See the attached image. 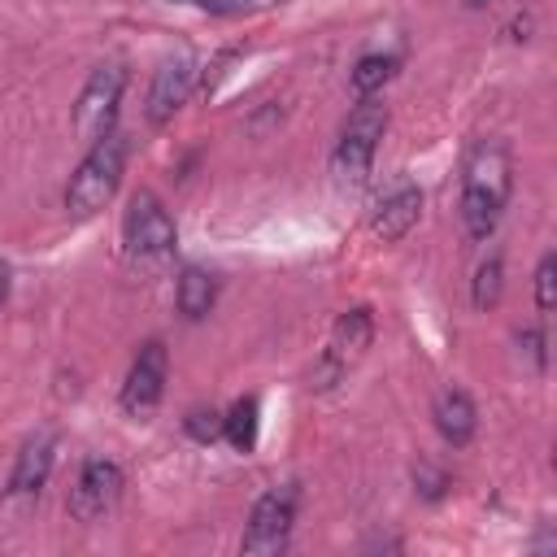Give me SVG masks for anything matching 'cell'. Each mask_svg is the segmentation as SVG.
<instances>
[{"mask_svg":"<svg viewBox=\"0 0 557 557\" xmlns=\"http://www.w3.org/2000/svg\"><path fill=\"white\" fill-rule=\"evenodd\" d=\"M296 483H283V487H270L265 496H257L252 513H248V527H244V540L239 548L248 557H274L287 548L292 540V522H296Z\"/></svg>","mask_w":557,"mask_h":557,"instance_id":"5","label":"cell"},{"mask_svg":"<svg viewBox=\"0 0 557 557\" xmlns=\"http://www.w3.org/2000/svg\"><path fill=\"white\" fill-rule=\"evenodd\" d=\"M122 239H126V252L135 261H161V257L174 252L178 231H174V218L165 213L157 191H135L131 196L126 222H122Z\"/></svg>","mask_w":557,"mask_h":557,"instance_id":"6","label":"cell"},{"mask_svg":"<svg viewBox=\"0 0 557 557\" xmlns=\"http://www.w3.org/2000/svg\"><path fill=\"white\" fill-rule=\"evenodd\" d=\"M165 379H170V352H165V344L161 339L139 344V352H135V361L126 370V383H122V409L131 418L152 413L161 405V396H165Z\"/></svg>","mask_w":557,"mask_h":557,"instance_id":"9","label":"cell"},{"mask_svg":"<svg viewBox=\"0 0 557 557\" xmlns=\"http://www.w3.org/2000/svg\"><path fill=\"white\" fill-rule=\"evenodd\" d=\"M396 65H400V57H392V52H366L357 61V70H352V91L357 96H374L396 74Z\"/></svg>","mask_w":557,"mask_h":557,"instance_id":"16","label":"cell"},{"mask_svg":"<svg viewBox=\"0 0 557 557\" xmlns=\"http://www.w3.org/2000/svg\"><path fill=\"white\" fill-rule=\"evenodd\" d=\"M413 483H418V492H422L426 500H440V496H444V487H448V474H444V470H435L431 461H418V466H413Z\"/></svg>","mask_w":557,"mask_h":557,"instance_id":"20","label":"cell"},{"mask_svg":"<svg viewBox=\"0 0 557 557\" xmlns=\"http://www.w3.org/2000/svg\"><path fill=\"white\" fill-rule=\"evenodd\" d=\"M174 300H178V313H183L187 322H196V318H205V313L213 309V300H218V278H213L209 270H200V265H183Z\"/></svg>","mask_w":557,"mask_h":557,"instance_id":"14","label":"cell"},{"mask_svg":"<svg viewBox=\"0 0 557 557\" xmlns=\"http://www.w3.org/2000/svg\"><path fill=\"white\" fill-rule=\"evenodd\" d=\"M557 257L553 252H544L540 257V265H535V305H540V313H548L553 309V300H557Z\"/></svg>","mask_w":557,"mask_h":557,"instance_id":"18","label":"cell"},{"mask_svg":"<svg viewBox=\"0 0 557 557\" xmlns=\"http://www.w3.org/2000/svg\"><path fill=\"white\" fill-rule=\"evenodd\" d=\"M183 426H187V435L200 440V444L222 440V413H218V409H191V413L183 418Z\"/></svg>","mask_w":557,"mask_h":557,"instance_id":"19","label":"cell"},{"mask_svg":"<svg viewBox=\"0 0 557 557\" xmlns=\"http://www.w3.org/2000/svg\"><path fill=\"white\" fill-rule=\"evenodd\" d=\"M52 461H57V431L39 426L35 435L22 440V448H17V457H13L9 496H39V487H44L48 474H52Z\"/></svg>","mask_w":557,"mask_h":557,"instance_id":"11","label":"cell"},{"mask_svg":"<svg viewBox=\"0 0 557 557\" xmlns=\"http://www.w3.org/2000/svg\"><path fill=\"white\" fill-rule=\"evenodd\" d=\"M500 292H505V261H500V257L479 261L474 283H470V300H474V309H492V305L500 300Z\"/></svg>","mask_w":557,"mask_h":557,"instance_id":"17","label":"cell"},{"mask_svg":"<svg viewBox=\"0 0 557 557\" xmlns=\"http://www.w3.org/2000/svg\"><path fill=\"white\" fill-rule=\"evenodd\" d=\"M466 4H470V9H487L492 0H466Z\"/></svg>","mask_w":557,"mask_h":557,"instance_id":"24","label":"cell"},{"mask_svg":"<svg viewBox=\"0 0 557 557\" xmlns=\"http://www.w3.org/2000/svg\"><path fill=\"white\" fill-rule=\"evenodd\" d=\"M370 339H374V313H370L366 305H357V309L339 313V318H335V326H331V344H326L322 370L313 374V387H331L348 366H357V361L366 357Z\"/></svg>","mask_w":557,"mask_h":557,"instance_id":"8","label":"cell"},{"mask_svg":"<svg viewBox=\"0 0 557 557\" xmlns=\"http://www.w3.org/2000/svg\"><path fill=\"white\" fill-rule=\"evenodd\" d=\"M431 418H435V431L444 435V444H453V448H466L479 431V409H474L470 392H461V387H444L435 396Z\"/></svg>","mask_w":557,"mask_h":557,"instance_id":"12","label":"cell"},{"mask_svg":"<svg viewBox=\"0 0 557 557\" xmlns=\"http://www.w3.org/2000/svg\"><path fill=\"white\" fill-rule=\"evenodd\" d=\"M122 91H126V65L122 61H104L87 74L78 100H74V135L78 139H100L113 131L117 122V104H122Z\"/></svg>","mask_w":557,"mask_h":557,"instance_id":"4","label":"cell"},{"mask_svg":"<svg viewBox=\"0 0 557 557\" xmlns=\"http://www.w3.org/2000/svg\"><path fill=\"white\" fill-rule=\"evenodd\" d=\"M257 431H261V405H257V396H239L222 413V435L231 440L235 453H252L257 448Z\"/></svg>","mask_w":557,"mask_h":557,"instance_id":"15","label":"cell"},{"mask_svg":"<svg viewBox=\"0 0 557 557\" xmlns=\"http://www.w3.org/2000/svg\"><path fill=\"white\" fill-rule=\"evenodd\" d=\"M518 348H527V352H531V361H535L540 370L548 366V352H544V331H540V326H535V331H522V335H518Z\"/></svg>","mask_w":557,"mask_h":557,"instance_id":"21","label":"cell"},{"mask_svg":"<svg viewBox=\"0 0 557 557\" xmlns=\"http://www.w3.org/2000/svg\"><path fill=\"white\" fill-rule=\"evenodd\" d=\"M513 191V157L500 139H479L461 170V222L474 239H487Z\"/></svg>","mask_w":557,"mask_h":557,"instance_id":"1","label":"cell"},{"mask_svg":"<svg viewBox=\"0 0 557 557\" xmlns=\"http://www.w3.org/2000/svg\"><path fill=\"white\" fill-rule=\"evenodd\" d=\"M174 4H191V9H205V13H244L252 0H174Z\"/></svg>","mask_w":557,"mask_h":557,"instance_id":"22","label":"cell"},{"mask_svg":"<svg viewBox=\"0 0 557 557\" xmlns=\"http://www.w3.org/2000/svg\"><path fill=\"white\" fill-rule=\"evenodd\" d=\"M122 487H126L122 466L113 457H91V461H83V470L70 487V513L78 522H100L122 500Z\"/></svg>","mask_w":557,"mask_h":557,"instance_id":"7","label":"cell"},{"mask_svg":"<svg viewBox=\"0 0 557 557\" xmlns=\"http://www.w3.org/2000/svg\"><path fill=\"white\" fill-rule=\"evenodd\" d=\"M418 213H422V191H418L413 183H400L396 191H387V196L379 200V209H374V218H370V231H374L383 244H392V239L409 235V226L418 222Z\"/></svg>","mask_w":557,"mask_h":557,"instance_id":"13","label":"cell"},{"mask_svg":"<svg viewBox=\"0 0 557 557\" xmlns=\"http://www.w3.org/2000/svg\"><path fill=\"white\" fill-rule=\"evenodd\" d=\"M196 74H200V70H196V57H187V52L161 61L157 74H152V83H148L144 117H148L152 126H165V122L191 100V91H196Z\"/></svg>","mask_w":557,"mask_h":557,"instance_id":"10","label":"cell"},{"mask_svg":"<svg viewBox=\"0 0 557 557\" xmlns=\"http://www.w3.org/2000/svg\"><path fill=\"white\" fill-rule=\"evenodd\" d=\"M387 131V109L374 100V96H361V104L348 113L344 131H339V144L331 152V170L335 178L344 183H361L374 165V152H379V139Z\"/></svg>","mask_w":557,"mask_h":557,"instance_id":"3","label":"cell"},{"mask_svg":"<svg viewBox=\"0 0 557 557\" xmlns=\"http://www.w3.org/2000/svg\"><path fill=\"white\" fill-rule=\"evenodd\" d=\"M126 152H131V144H126V135L117 126L87 144V157L78 161V170L65 183V213L70 218H96L117 196V183H122V170H126Z\"/></svg>","mask_w":557,"mask_h":557,"instance_id":"2","label":"cell"},{"mask_svg":"<svg viewBox=\"0 0 557 557\" xmlns=\"http://www.w3.org/2000/svg\"><path fill=\"white\" fill-rule=\"evenodd\" d=\"M4 300H9V261L0 257V309H4Z\"/></svg>","mask_w":557,"mask_h":557,"instance_id":"23","label":"cell"}]
</instances>
